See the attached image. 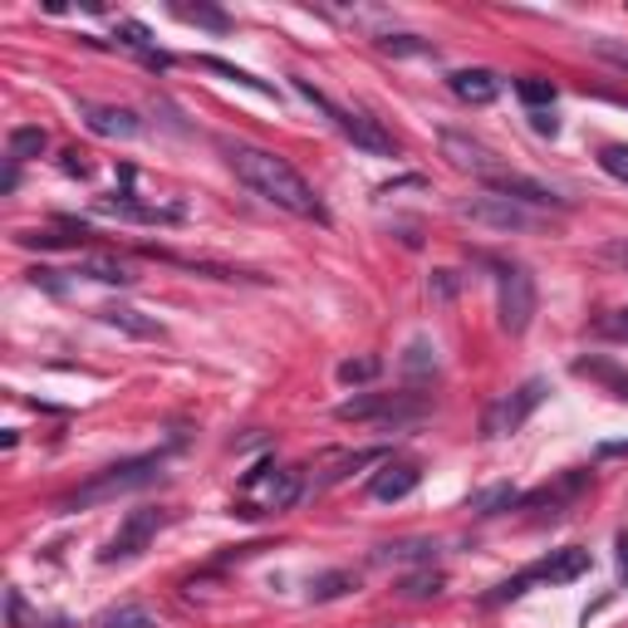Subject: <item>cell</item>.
I'll list each match as a JSON object with an SVG mask.
<instances>
[{
    "mask_svg": "<svg viewBox=\"0 0 628 628\" xmlns=\"http://www.w3.org/2000/svg\"><path fill=\"white\" fill-rule=\"evenodd\" d=\"M456 216L482 231H496V236H541V231H555L550 212H535L516 197H501V192H482V197H466L456 202Z\"/></svg>",
    "mask_w": 628,
    "mask_h": 628,
    "instance_id": "obj_2",
    "label": "cell"
},
{
    "mask_svg": "<svg viewBox=\"0 0 628 628\" xmlns=\"http://www.w3.org/2000/svg\"><path fill=\"white\" fill-rule=\"evenodd\" d=\"M531 119H535V133H545V138H555L559 133V123L550 119V113H531Z\"/></svg>",
    "mask_w": 628,
    "mask_h": 628,
    "instance_id": "obj_34",
    "label": "cell"
},
{
    "mask_svg": "<svg viewBox=\"0 0 628 628\" xmlns=\"http://www.w3.org/2000/svg\"><path fill=\"white\" fill-rule=\"evenodd\" d=\"M202 64L216 74H226V79H236V84H246V89H256V94H266V99H276V89L266 84V79H256V74H246V70H236V64H226V60H216V54H202Z\"/></svg>",
    "mask_w": 628,
    "mask_h": 628,
    "instance_id": "obj_23",
    "label": "cell"
},
{
    "mask_svg": "<svg viewBox=\"0 0 628 628\" xmlns=\"http://www.w3.org/2000/svg\"><path fill=\"white\" fill-rule=\"evenodd\" d=\"M437 550H442V545L422 541V535H413V541H388V545L373 550V565H432Z\"/></svg>",
    "mask_w": 628,
    "mask_h": 628,
    "instance_id": "obj_17",
    "label": "cell"
},
{
    "mask_svg": "<svg viewBox=\"0 0 628 628\" xmlns=\"http://www.w3.org/2000/svg\"><path fill=\"white\" fill-rule=\"evenodd\" d=\"M579 575H589V550H585V545H565V550H550L545 559H535L525 575L506 579V585L491 594V604H496V599H516V594H525V585H575Z\"/></svg>",
    "mask_w": 628,
    "mask_h": 628,
    "instance_id": "obj_5",
    "label": "cell"
},
{
    "mask_svg": "<svg viewBox=\"0 0 628 628\" xmlns=\"http://www.w3.org/2000/svg\"><path fill=\"white\" fill-rule=\"evenodd\" d=\"M599 256H604V260H609V266H619V270H628V241H609V246H604V250H599Z\"/></svg>",
    "mask_w": 628,
    "mask_h": 628,
    "instance_id": "obj_32",
    "label": "cell"
},
{
    "mask_svg": "<svg viewBox=\"0 0 628 628\" xmlns=\"http://www.w3.org/2000/svg\"><path fill=\"white\" fill-rule=\"evenodd\" d=\"M222 153H226V163H231L236 182L256 192L260 202H270V207L300 216V222H325V202L315 197V187L295 173L280 153L256 147V143H236V138H222Z\"/></svg>",
    "mask_w": 628,
    "mask_h": 628,
    "instance_id": "obj_1",
    "label": "cell"
},
{
    "mask_svg": "<svg viewBox=\"0 0 628 628\" xmlns=\"http://www.w3.org/2000/svg\"><path fill=\"white\" fill-rule=\"evenodd\" d=\"M589 50L599 54V60H609V64H619V70H628V44L609 40V35H599V40H589Z\"/></svg>",
    "mask_w": 628,
    "mask_h": 628,
    "instance_id": "obj_29",
    "label": "cell"
},
{
    "mask_svg": "<svg viewBox=\"0 0 628 628\" xmlns=\"http://www.w3.org/2000/svg\"><path fill=\"white\" fill-rule=\"evenodd\" d=\"M614 393H619L624 403H628V379H619V383H614Z\"/></svg>",
    "mask_w": 628,
    "mask_h": 628,
    "instance_id": "obj_36",
    "label": "cell"
},
{
    "mask_svg": "<svg viewBox=\"0 0 628 628\" xmlns=\"http://www.w3.org/2000/svg\"><path fill=\"white\" fill-rule=\"evenodd\" d=\"M472 506L482 511V516H496L501 506H516V491L511 486H496V491H482V496H472Z\"/></svg>",
    "mask_w": 628,
    "mask_h": 628,
    "instance_id": "obj_28",
    "label": "cell"
},
{
    "mask_svg": "<svg viewBox=\"0 0 628 628\" xmlns=\"http://www.w3.org/2000/svg\"><path fill=\"white\" fill-rule=\"evenodd\" d=\"M79 113H84L89 133H99V138H138L143 133V119L133 109H119V104H79Z\"/></svg>",
    "mask_w": 628,
    "mask_h": 628,
    "instance_id": "obj_12",
    "label": "cell"
},
{
    "mask_svg": "<svg viewBox=\"0 0 628 628\" xmlns=\"http://www.w3.org/2000/svg\"><path fill=\"white\" fill-rule=\"evenodd\" d=\"M599 167L614 182H624V187H628V143H604L599 147Z\"/></svg>",
    "mask_w": 628,
    "mask_h": 628,
    "instance_id": "obj_24",
    "label": "cell"
},
{
    "mask_svg": "<svg viewBox=\"0 0 628 628\" xmlns=\"http://www.w3.org/2000/svg\"><path fill=\"white\" fill-rule=\"evenodd\" d=\"M535 276L525 266H511V260H501L496 266V315H501V329L506 334H525L535 319Z\"/></svg>",
    "mask_w": 628,
    "mask_h": 628,
    "instance_id": "obj_6",
    "label": "cell"
},
{
    "mask_svg": "<svg viewBox=\"0 0 628 628\" xmlns=\"http://www.w3.org/2000/svg\"><path fill=\"white\" fill-rule=\"evenodd\" d=\"M619 575L628 579V535H619Z\"/></svg>",
    "mask_w": 628,
    "mask_h": 628,
    "instance_id": "obj_35",
    "label": "cell"
},
{
    "mask_svg": "<svg viewBox=\"0 0 628 628\" xmlns=\"http://www.w3.org/2000/svg\"><path fill=\"white\" fill-rule=\"evenodd\" d=\"M74 276H89V280H99V285H133V280H138V270H133L128 260H119V256L89 250V256L74 260Z\"/></svg>",
    "mask_w": 628,
    "mask_h": 628,
    "instance_id": "obj_15",
    "label": "cell"
},
{
    "mask_svg": "<svg viewBox=\"0 0 628 628\" xmlns=\"http://www.w3.org/2000/svg\"><path fill=\"white\" fill-rule=\"evenodd\" d=\"M119 35H123V44H128V50H138L147 64H167V54L157 50V44H153V35H147L143 25H133V20H123V25H119Z\"/></svg>",
    "mask_w": 628,
    "mask_h": 628,
    "instance_id": "obj_21",
    "label": "cell"
},
{
    "mask_svg": "<svg viewBox=\"0 0 628 628\" xmlns=\"http://www.w3.org/2000/svg\"><path fill=\"white\" fill-rule=\"evenodd\" d=\"M516 94H521V99H525V104H531L535 113L555 104V84H550V79H521V84H516Z\"/></svg>",
    "mask_w": 628,
    "mask_h": 628,
    "instance_id": "obj_25",
    "label": "cell"
},
{
    "mask_svg": "<svg viewBox=\"0 0 628 628\" xmlns=\"http://www.w3.org/2000/svg\"><path fill=\"white\" fill-rule=\"evenodd\" d=\"M349 589H359V575H349V569H334V575H319L315 579V589H310V599H339V594H349Z\"/></svg>",
    "mask_w": 628,
    "mask_h": 628,
    "instance_id": "obj_22",
    "label": "cell"
},
{
    "mask_svg": "<svg viewBox=\"0 0 628 628\" xmlns=\"http://www.w3.org/2000/svg\"><path fill=\"white\" fill-rule=\"evenodd\" d=\"M99 319H104L109 329H123V334H133V339H167L163 319L133 310V305H104V310H99Z\"/></svg>",
    "mask_w": 628,
    "mask_h": 628,
    "instance_id": "obj_14",
    "label": "cell"
},
{
    "mask_svg": "<svg viewBox=\"0 0 628 628\" xmlns=\"http://www.w3.org/2000/svg\"><path fill=\"white\" fill-rule=\"evenodd\" d=\"M437 143H442V157H447L456 173H472V177H482V182H496V177H506V173H511V167L501 163V157L491 153L482 138H472V133L442 128V133H437Z\"/></svg>",
    "mask_w": 628,
    "mask_h": 628,
    "instance_id": "obj_9",
    "label": "cell"
},
{
    "mask_svg": "<svg viewBox=\"0 0 628 628\" xmlns=\"http://www.w3.org/2000/svg\"><path fill=\"white\" fill-rule=\"evenodd\" d=\"M177 16L182 20H192V25H212V30H226V16H222V10H192V6H177Z\"/></svg>",
    "mask_w": 628,
    "mask_h": 628,
    "instance_id": "obj_30",
    "label": "cell"
},
{
    "mask_svg": "<svg viewBox=\"0 0 628 628\" xmlns=\"http://www.w3.org/2000/svg\"><path fill=\"white\" fill-rule=\"evenodd\" d=\"M383 373V363L379 359H349V363H339V383H369V379H379Z\"/></svg>",
    "mask_w": 628,
    "mask_h": 628,
    "instance_id": "obj_26",
    "label": "cell"
},
{
    "mask_svg": "<svg viewBox=\"0 0 628 628\" xmlns=\"http://www.w3.org/2000/svg\"><path fill=\"white\" fill-rule=\"evenodd\" d=\"M398 369H403V379H432V373H437V349L428 344V339H413V344H408V353L403 359H398Z\"/></svg>",
    "mask_w": 628,
    "mask_h": 628,
    "instance_id": "obj_19",
    "label": "cell"
},
{
    "mask_svg": "<svg viewBox=\"0 0 628 628\" xmlns=\"http://www.w3.org/2000/svg\"><path fill=\"white\" fill-rule=\"evenodd\" d=\"M246 491L250 496L241 501V516H266V511H290L305 491V476L295 466H256L246 472Z\"/></svg>",
    "mask_w": 628,
    "mask_h": 628,
    "instance_id": "obj_4",
    "label": "cell"
},
{
    "mask_svg": "<svg viewBox=\"0 0 628 628\" xmlns=\"http://www.w3.org/2000/svg\"><path fill=\"white\" fill-rule=\"evenodd\" d=\"M545 393H550V383H545V379L521 383L511 398H501V403H491V408H486L482 432H486V437H506V432H521V428H525V418H531L535 408L545 403Z\"/></svg>",
    "mask_w": 628,
    "mask_h": 628,
    "instance_id": "obj_10",
    "label": "cell"
},
{
    "mask_svg": "<svg viewBox=\"0 0 628 628\" xmlns=\"http://www.w3.org/2000/svg\"><path fill=\"white\" fill-rule=\"evenodd\" d=\"M163 462H167L163 452H147V456H133V462H119V466H109L104 476H94L84 491L64 496L60 506L64 511H79V506H99V501L123 496V491H138V486H147V482H157V476H163Z\"/></svg>",
    "mask_w": 628,
    "mask_h": 628,
    "instance_id": "obj_3",
    "label": "cell"
},
{
    "mask_svg": "<svg viewBox=\"0 0 628 628\" xmlns=\"http://www.w3.org/2000/svg\"><path fill=\"white\" fill-rule=\"evenodd\" d=\"M94 628H163V619L147 604H113L94 619Z\"/></svg>",
    "mask_w": 628,
    "mask_h": 628,
    "instance_id": "obj_18",
    "label": "cell"
},
{
    "mask_svg": "<svg viewBox=\"0 0 628 628\" xmlns=\"http://www.w3.org/2000/svg\"><path fill=\"white\" fill-rule=\"evenodd\" d=\"M300 94L310 99V104H319L329 113V119H334V128L344 133V138L353 143V147H363V153H373V157H393L398 147H393V138H388V133L379 128V119H369V113H353V109H339V104H329L325 94H319V89H310L300 79Z\"/></svg>",
    "mask_w": 628,
    "mask_h": 628,
    "instance_id": "obj_8",
    "label": "cell"
},
{
    "mask_svg": "<svg viewBox=\"0 0 628 628\" xmlns=\"http://www.w3.org/2000/svg\"><path fill=\"white\" fill-rule=\"evenodd\" d=\"M50 147V133L44 128H10V163H30Z\"/></svg>",
    "mask_w": 628,
    "mask_h": 628,
    "instance_id": "obj_20",
    "label": "cell"
},
{
    "mask_svg": "<svg viewBox=\"0 0 628 628\" xmlns=\"http://www.w3.org/2000/svg\"><path fill=\"white\" fill-rule=\"evenodd\" d=\"M432 285H437L442 300H452V295H456V270H437V280H432Z\"/></svg>",
    "mask_w": 628,
    "mask_h": 628,
    "instance_id": "obj_33",
    "label": "cell"
},
{
    "mask_svg": "<svg viewBox=\"0 0 628 628\" xmlns=\"http://www.w3.org/2000/svg\"><path fill=\"white\" fill-rule=\"evenodd\" d=\"M442 585H447V579H442L437 569H422V575L403 579V594H408V599H428V594H442Z\"/></svg>",
    "mask_w": 628,
    "mask_h": 628,
    "instance_id": "obj_27",
    "label": "cell"
},
{
    "mask_svg": "<svg viewBox=\"0 0 628 628\" xmlns=\"http://www.w3.org/2000/svg\"><path fill=\"white\" fill-rule=\"evenodd\" d=\"M447 89L456 99H462V104H491V99L501 94V79L491 74V70H456V74H447Z\"/></svg>",
    "mask_w": 628,
    "mask_h": 628,
    "instance_id": "obj_16",
    "label": "cell"
},
{
    "mask_svg": "<svg viewBox=\"0 0 628 628\" xmlns=\"http://www.w3.org/2000/svg\"><path fill=\"white\" fill-rule=\"evenodd\" d=\"M418 482H422V472L413 462H388L383 472L369 482V496L373 501H403V496H413L418 491Z\"/></svg>",
    "mask_w": 628,
    "mask_h": 628,
    "instance_id": "obj_13",
    "label": "cell"
},
{
    "mask_svg": "<svg viewBox=\"0 0 628 628\" xmlns=\"http://www.w3.org/2000/svg\"><path fill=\"white\" fill-rule=\"evenodd\" d=\"M422 413H428V398L422 393H363V398H344L334 408L339 422H379V428H393V422H408Z\"/></svg>",
    "mask_w": 628,
    "mask_h": 628,
    "instance_id": "obj_7",
    "label": "cell"
},
{
    "mask_svg": "<svg viewBox=\"0 0 628 628\" xmlns=\"http://www.w3.org/2000/svg\"><path fill=\"white\" fill-rule=\"evenodd\" d=\"M167 525V516L157 506H143V511H128V516H123V525L119 531H113V541H109V550L99 555L104 559V565H119V559H133V555H143L147 545L157 541V531H163Z\"/></svg>",
    "mask_w": 628,
    "mask_h": 628,
    "instance_id": "obj_11",
    "label": "cell"
},
{
    "mask_svg": "<svg viewBox=\"0 0 628 628\" xmlns=\"http://www.w3.org/2000/svg\"><path fill=\"white\" fill-rule=\"evenodd\" d=\"M6 619H10V628L25 624V599H20V589H10V594H6Z\"/></svg>",
    "mask_w": 628,
    "mask_h": 628,
    "instance_id": "obj_31",
    "label": "cell"
}]
</instances>
